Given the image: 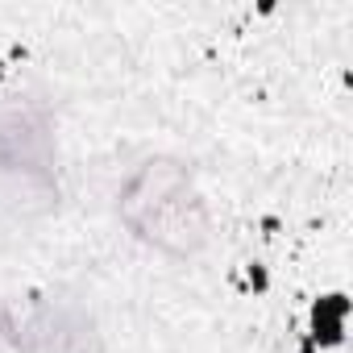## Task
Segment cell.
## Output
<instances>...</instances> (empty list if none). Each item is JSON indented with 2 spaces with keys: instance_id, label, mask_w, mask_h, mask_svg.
I'll list each match as a JSON object with an SVG mask.
<instances>
[{
  "instance_id": "6da1fadb",
  "label": "cell",
  "mask_w": 353,
  "mask_h": 353,
  "mask_svg": "<svg viewBox=\"0 0 353 353\" xmlns=\"http://www.w3.org/2000/svg\"><path fill=\"white\" fill-rule=\"evenodd\" d=\"M121 225L166 258H196L212 237V212L183 158L154 154L137 162L117 192Z\"/></svg>"
},
{
  "instance_id": "3957f363",
  "label": "cell",
  "mask_w": 353,
  "mask_h": 353,
  "mask_svg": "<svg viewBox=\"0 0 353 353\" xmlns=\"http://www.w3.org/2000/svg\"><path fill=\"white\" fill-rule=\"evenodd\" d=\"M21 324L30 353H104V336L79 299L46 295L21 316Z\"/></svg>"
},
{
  "instance_id": "277c9868",
  "label": "cell",
  "mask_w": 353,
  "mask_h": 353,
  "mask_svg": "<svg viewBox=\"0 0 353 353\" xmlns=\"http://www.w3.org/2000/svg\"><path fill=\"white\" fill-rule=\"evenodd\" d=\"M0 353H30V345H26V324H21V316L0 299Z\"/></svg>"
},
{
  "instance_id": "7a4b0ae2",
  "label": "cell",
  "mask_w": 353,
  "mask_h": 353,
  "mask_svg": "<svg viewBox=\"0 0 353 353\" xmlns=\"http://www.w3.org/2000/svg\"><path fill=\"white\" fill-rule=\"evenodd\" d=\"M0 174L59 196V137L42 100L0 92Z\"/></svg>"
}]
</instances>
